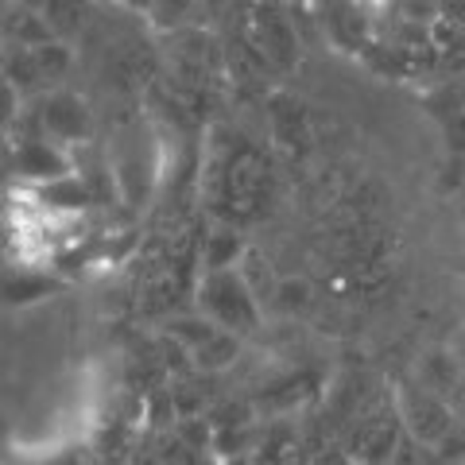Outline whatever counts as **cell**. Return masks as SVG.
Instances as JSON below:
<instances>
[{
    "label": "cell",
    "instance_id": "cell-1",
    "mask_svg": "<svg viewBox=\"0 0 465 465\" xmlns=\"http://www.w3.org/2000/svg\"><path fill=\"white\" fill-rule=\"evenodd\" d=\"M400 419H403V427L411 430V439L427 450H434L450 430H454V407H450L442 396H434L430 388L411 391L400 407Z\"/></svg>",
    "mask_w": 465,
    "mask_h": 465
}]
</instances>
